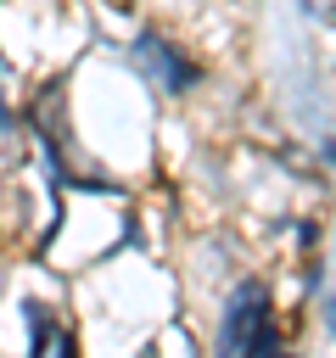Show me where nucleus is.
Masks as SVG:
<instances>
[{"label": "nucleus", "instance_id": "1", "mask_svg": "<svg viewBox=\"0 0 336 358\" xmlns=\"http://www.w3.org/2000/svg\"><path fill=\"white\" fill-rule=\"evenodd\" d=\"M218 347L224 352H280V330H274V308L263 280H241L224 302L218 319Z\"/></svg>", "mask_w": 336, "mask_h": 358}, {"label": "nucleus", "instance_id": "2", "mask_svg": "<svg viewBox=\"0 0 336 358\" xmlns=\"http://www.w3.org/2000/svg\"><path fill=\"white\" fill-rule=\"evenodd\" d=\"M134 62H140V73H146L151 84H162L168 95H185V90H196V78H202V67H196L168 34H157V28H146V34L134 39Z\"/></svg>", "mask_w": 336, "mask_h": 358}, {"label": "nucleus", "instance_id": "3", "mask_svg": "<svg viewBox=\"0 0 336 358\" xmlns=\"http://www.w3.org/2000/svg\"><path fill=\"white\" fill-rule=\"evenodd\" d=\"M325 157H330V162H336V140H330V151H325Z\"/></svg>", "mask_w": 336, "mask_h": 358}, {"label": "nucleus", "instance_id": "4", "mask_svg": "<svg viewBox=\"0 0 336 358\" xmlns=\"http://www.w3.org/2000/svg\"><path fill=\"white\" fill-rule=\"evenodd\" d=\"M0 241H6V218H0Z\"/></svg>", "mask_w": 336, "mask_h": 358}, {"label": "nucleus", "instance_id": "5", "mask_svg": "<svg viewBox=\"0 0 336 358\" xmlns=\"http://www.w3.org/2000/svg\"><path fill=\"white\" fill-rule=\"evenodd\" d=\"M330 324H336V308H330Z\"/></svg>", "mask_w": 336, "mask_h": 358}]
</instances>
